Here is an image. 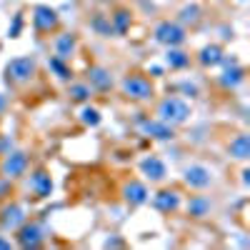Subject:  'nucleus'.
Returning a JSON list of instances; mask_svg holds the SVG:
<instances>
[{"instance_id":"f257e3e1","label":"nucleus","mask_w":250,"mask_h":250,"mask_svg":"<svg viewBox=\"0 0 250 250\" xmlns=\"http://www.w3.org/2000/svg\"><path fill=\"white\" fill-rule=\"evenodd\" d=\"M158 118L165 125H183L190 118V108H188V103L180 100V98H165L158 108Z\"/></svg>"},{"instance_id":"f03ea898","label":"nucleus","mask_w":250,"mask_h":250,"mask_svg":"<svg viewBox=\"0 0 250 250\" xmlns=\"http://www.w3.org/2000/svg\"><path fill=\"white\" fill-rule=\"evenodd\" d=\"M5 73H8V78H10L13 83H25V80H30L33 73H35V60H33V58H15V60L8 62Z\"/></svg>"},{"instance_id":"7ed1b4c3","label":"nucleus","mask_w":250,"mask_h":250,"mask_svg":"<svg viewBox=\"0 0 250 250\" xmlns=\"http://www.w3.org/2000/svg\"><path fill=\"white\" fill-rule=\"evenodd\" d=\"M123 90H125V95H130L133 100H148V98L153 95V85H150V80H145V78H140V75H130V78H125Z\"/></svg>"},{"instance_id":"20e7f679","label":"nucleus","mask_w":250,"mask_h":250,"mask_svg":"<svg viewBox=\"0 0 250 250\" xmlns=\"http://www.w3.org/2000/svg\"><path fill=\"white\" fill-rule=\"evenodd\" d=\"M155 38H158V43H163V45H180L185 40V33L175 23H160L155 28Z\"/></svg>"},{"instance_id":"39448f33","label":"nucleus","mask_w":250,"mask_h":250,"mask_svg":"<svg viewBox=\"0 0 250 250\" xmlns=\"http://www.w3.org/2000/svg\"><path fill=\"white\" fill-rule=\"evenodd\" d=\"M213 180L210 170L203 168V165H190V168L185 170V183L190 185V188H198V190H203V188H208Z\"/></svg>"},{"instance_id":"423d86ee","label":"nucleus","mask_w":250,"mask_h":250,"mask_svg":"<svg viewBox=\"0 0 250 250\" xmlns=\"http://www.w3.org/2000/svg\"><path fill=\"white\" fill-rule=\"evenodd\" d=\"M25 165H28V158H25L23 153H13V155H8L5 163H3V173H5L8 178H18V175L25 173Z\"/></svg>"},{"instance_id":"0eeeda50","label":"nucleus","mask_w":250,"mask_h":250,"mask_svg":"<svg viewBox=\"0 0 250 250\" xmlns=\"http://www.w3.org/2000/svg\"><path fill=\"white\" fill-rule=\"evenodd\" d=\"M123 195L130 205H143L145 200H148V188H145L143 183H138V180H133V183H128L123 188Z\"/></svg>"},{"instance_id":"6e6552de","label":"nucleus","mask_w":250,"mask_h":250,"mask_svg":"<svg viewBox=\"0 0 250 250\" xmlns=\"http://www.w3.org/2000/svg\"><path fill=\"white\" fill-rule=\"evenodd\" d=\"M33 20H35V28L38 30H53L58 25V15L50 8H38L35 15H33Z\"/></svg>"},{"instance_id":"1a4fd4ad","label":"nucleus","mask_w":250,"mask_h":250,"mask_svg":"<svg viewBox=\"0 0 250 250\" xmlns=\"http://www.w3.org/2000/svg\"><path fill=\"white\" fill-rule=\"evenodd\" d=\"M18 240H20L23 248H38L40 243H43V230H40L38 225H25L23 230H20Z\"/></svg>"},{"instance_id":"9d476101","label":"nucleus","mask_w":250,"mask_h":250,"mask_svg":"<svg viewBox=\"0 0 250 250\" xmlns=\"http://www.w3.org/2000/svg\"><path fill=\"white\" fill-rule=\"evenodd\" d=\"M140 168H143L145 175H148L150 180H155V183L165 178V165H163L160 158H153V155H150V158H145V160L140 163Z\"/></svg>"},{"instance_id":"9b49d317","label":"nucleus","mask_w":250,"mask_h":250,"mask_svg":"<svg viewBox=\"0 0 250 250\" xmlns=\"http://www.w3.org/2000/svg\"><path fill=\"white\" fill-rule=\"evenodd\" d=\"M30 185H33V190L38 198H48L50 190H53V183H50V175L48 173H35L30 178Z\"/></svg>"},{"instance_id":"f8f14e48","label":"nucleus","mask_w":250,"mask_h":250,"mask_svg":"<svg viewBox=\"0 0 250 250\" xmlns=\"http://www.w3.org/2000/svg\"><path fill=\"white\" fill-rule=\"evenodd\" d=\"M25 223V215H23V208H18V205H10L3 210V225L8 228V230H15L18 225H23Z\"/></svg>"},{"instance_id":"ddd939ff","label":"nucleus","mask_w":250,"mask_h":250,"mask_svg":"<svg viewBox=\"0 0 250 250\" xmlns=\"http://www.w3.org/2000/svg\"><path fill=\"white\" fill-rule=\"evenodd\" d=\"M178 205H180V200H178V193H173V190H163V193L155 195V208H158V210H163V213L175 210Z\"/></svg>"},{"instance_id":"4468645a","label":"nucleus","mask_w":250,"mask_h":250,"mask_svg":"<svg viewBox=\"0 0 250 250\" xmlns=\"http://www.w3.org/2000/svg\"><path fill=\"white\" fill-rule=\"evenodd\" d=\"M228 150H230V155H233V158L245 160V158L250 155V140H248V135H238L235 140H230Z\"/></svg>"},{"instance_id":"2eb2a0df","label":"nucleus","mask_w":250,"mask_h":250,"mask_svg":"<svg viewBox=\"0 0 250 250\" xmlns=\"http://www.w3.org/2000/svg\"><path fill=\"white\" fill-rule=\"evenodd\" d=\"M143 130H145V133H153V138H160V140H168V138H173L170 125H165V123H155V120H150V123H143Z\"/></svg>"},{"instance_id":"dca6fc26","label":"nucleus","mask_w":250,"mask_h":250,"mask_svg":"<svg viewBox=\"0 0 250 250\" xmlns=\"http://www.w3.org/2000/svg\"><path fill=\"white\" fill-rule=\"evenodd\" d=\"M90 83H93L98 90H108V88L113 85V78L103 70V68H93V70H90Z\"/></svg>"},{"instance_id":"f3484780","label":"nucleus","mask_w":250,"mask_h":250,"mask_svg":"<svg viewBox=\"0 0 250 250\" xmlns=\"http://www.w3.org/2000/svg\"><path fill=\"white\" fill-rule=\"evenodd\" d=\"M73 48H75L73 35H60V38H58V43H55V55L62 60V58H68V55L73 53Z\"/></svg>"},{"instance_id":"a211bd4d","label":"nucleus","mask_w":250,"mask_h":250,"mask_svg":"<svg viewBox=\"0 0 250 250\" xmlns=\"http://www.w3.org/2000/svg\"><path fill=\"white\" fill-rule=\"evenodd\" d=\"M188 210H190V215H195V218H205L208 210H210V200L208 198H193L190 205H188Z\"/></svg>"},{"instance_id":"6ab92c4d","label":"nucleus","mask_w":250,"mask_h":250,"mask_svg":"<svg viewBox=\"0 0 250 250\" xmlns=\"http://www.w3.org/2000/svg\"><path fill=\"white\" fill-rule=\"evenodd\" d=\"M200 60H203V65H215V62H220V48H218V45L205 48Z\"/></svg>"},{"instance_id":"aec40b11","label":"nucleus","mask_w":250,"mask_h":250,"mask_svg":"<svg viewBox=\"0 0 250 250\" xmlns=\"http://www.w3.org/2000/svg\"><path fill=\"white\" fill-rule=\"evenodd\" d=\"M240 80H243V70H240V68L225 70V78H223V83H225V85H238Z\"/></svg>"},{"instance_id":"412c9836","label":"nucleus","mask_w":250,"mask_h":250,"mask_svg":"<svg viewBox=\"0 0 250 250\" xmlns=\"http://www.w3.org/2000/svg\"><path fill=\"white\" fill-rule=\"evenodd\" d=\"M168 62L173 68H183L185 62H188V58H185V53H180V50H170V55H168Z\"/></svg>"},{"instance_id":"4be33fe9","label":"nucleus","mask_w":250,"mask_h":250,"mask_svg":"<svg viewBox=\"0 0 250 250\" xmlns=\"http://www.w3.org/2000/svg\"><path fill=\"white\" fill-rule=\"evenodd\" d=\"M70 95H73V100H85L90 95V88L88 85H73L70 88Z\"/></svg>"},{"instance_id":"5701e85b","label":"nucleus","mask_w":250,"mask_h":250,"mask_svg":"<svg viewBox=\"0 0 250 250\" xmlns=\"http://www.w3.org/2000/svg\"><path fill=\"white\" fill-rule=\"evenodd\" d=\"M80 115H83V123H85V125H98V123H100L98 110H93V108H85Z\"/></svg>"},{"instance_id":"b1692460","label":"nucleus","mask_w":250,"mask_h":250,"mask_svg":"<svg viewBox=\"0 0 250 250\" xmlns=\"http://www.w3.org/2000/svg\"><path fill=\"white\" fill-rule=\"evenodd\" d=\"M183 20L185 23H195L198 20V8H183Z\"/></svg>"},{"instance_id":"393cba45","label":"nucleus","mask_w":250,"mask_h":250,"mask_svg":"<svg viewBox=\"0 0 250 250\" xmlns=\"http://www.w3.org/2000/svg\"><path fill=\"white\" fill-rule=\"evenodd\" d=\"M50 68H53V70H58V75H60V78H68V70H65V65L60 62V58H53V60H50Z\"/></svg>"},{"instance_id":"a878e982","label":"nucleus","mask_w":250,"mask_h":250,"mask_svg":"<svg viewBox=\"0 0 250 250\" xmlns=\"http://www.w3.org/2000/svg\"><path fill=\"white\" fill-rule=\"evenodd\" d=\"M125 23H128V18H125V13H118V30L125 28Z\"/></svg>"},{"instance_id":"bb28decb","label":"nucleus","mask_w":250,"mask_h":250,"mask_svg":"<svg viewBox=\"0 0 250 250\" xmlns=\"http://www.w3.org/2000/svg\"><path fill=\"white\" fill-rule=\"evenodd\" d=\"M0 248H10V243L8 240H0Z\"/></svg>"}]
</instances>
